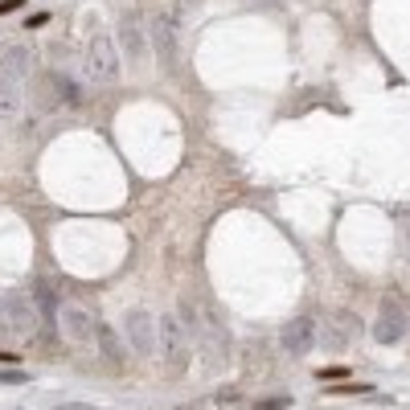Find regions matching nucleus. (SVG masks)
<instances>
[{
  "instance_id": "f3484780",
  "label": "nucleus",
  "mask_w": 410,
  "mask_h": 410,
  "mask_svg": "<svg viewBox=\"0 0 410 410\" xmlns=\"http://www.w3.org/2000/svg\"><path fill=\"white\" fill-rule=\"evenodd\" d=\"M320 377H324V382H336V377H349V369H324Z\"/></svg>"
},
{
  "instance_id": "9d476101",
  "label": "nucleus",
  "mask_w": 410,
  "mask_h": 410,
  "mask_svg": "<svg viewBox=\"0 0 410 410\" xmlns=\"http://www.w3.org/2000/svg\"><path fill=\"white\" fill-rule=\"evenodd\" d=\"M353 316H336L328 324V332H324V349H345L349 345V336H353Z\"/></svg>"
},
{
  "instance_id": "39448f33",
  "label": "nucleus",
  "mask_w": 410,
  "mask_h": 410,
  "mask_svg": "<svg viewBox=\"0 0 410 410\" xmlns=\"http://www.w3.org/2000/svg\"><path fill=\"white\" fill-rule=\"evenodd\" d=\"M58 320H62V332L74 341V345H94L99 341V316H94L87 304H62V312H58Z\"/></svg>"
},
{
  "instance_id": "6e6552de",
  "label": "nucleus",
  "mask_w": 410,
  "mask_h": 410,
  "mask_svg": "<svg viewBox=\"0 0 410 410\" xmlns=\"http://www.w3.org/2000/svg\"><path fill=\"white\" fill-rule=\"evenodd\" d=\"M312 341H316V320L312 316H296L291 324H283V332H279V345H283L287 357H304L312 349Z\"/></svg>"
},
{
  "instance_id": "1a4fd4ad",
  "label": "nucleus",
  "mask_w": 410,
  "mask_h": 410,
  "mask_svg": "<svg viewBox=\"0 0 410 410\" xmlns=\"http://www.w3.org/2000/svg\"><path fill=\"white\" fill-rule=\"evenodd\" d=\"M119 46L128 53V62H144V53H148V33H144L139 17H123V21H119Z\"/></svg>"
},
{
  "instance_id": "9b49d317",
  "label": "nucleus",
  "mask_w": 410,
  "mask_h": 410,
  "mask_svg": "<svg viewBox=\"0 0 410 410\" xmlns=\"http://www.w3.org/2000/svg\"><path fill=\"white\" fill-rule=\"evenodd\" d=\"M21 115V87L12 78H0V119H17Z\"/></svg>"
},
{
  "instance_id": "4468645a",
  "label": "nucleus",
  "mask_w": 410,
  "mask_h": 410,
  "mask_svg": "<svg viewBox=\"0 0 410 410\" xmlns=\"http://www.w3.org/2000/svg\"><path fill=\"white\" fill-rule=\"evenodd\" d=\"M49 91H53V94H62L66 103H78V99H83V94H78V87H74L70 78H62V74H53V78H49Z\"/></svg>"
},
{
  "instance_id": "7ed1b4c3",
  "label": "nucleus",
  "mask_w": 410,
  "mask_h": 410,
  "mask_svg": "<svg viewBox=\"0 0 410 410\" xmlns=\"http://www.w3.org/2000/svg\"><path fill=\"white\" fill-rule=\"evenodd\" d=\"M4 316H8V328H12L17 336H33V332H37V324H42L37 300H33V287L8 291V296H4Z\"/></svg>"
},
{
  "instance_id": "f03ea898",
  "label": "nucleus",
  "mask_w": 410,
  "mask_h": 410,
  "mask_svg": "<svg viewBox=\"0 0 410 410\" xmlns=\"http://www.w3.org/2000/svg\"><path fill=\"white\" fill-rule=\"evenodd\" d=\"M407 328H410L407 304H402L398 296H386L382 308H377V320H373V341H377V345H398V341L407 336Z\"/></svg>"
},
{
  "instance_id": "0eeeda50",
  "label": "nucleus",
  "mask_w": 410,
  "mask_h": 410,
  "mask_svg": "<svg viewBox=\"0 0 410 410\" xmlns=\"http://www.w3.org/2000/svg\"><path fill=\"white\" fill-rule=\"evenodd\" d=\"M152 49H156V62L164 74L177 70V25L169 17H152Z\"/></svg>"
},
{
  "instance_id": "20e7f679",
  "label": "nucleus",
  "mask_w": 410,
  "mask_h": 410,
  "mask_svg": "<svg viewBox=\"0 0 410 410\" xmlns=\"http://www.w3.org/2000/svg\"><path fill=\"white\" fill-rule=\"evenodd\" d=\"M83 66H87V78H91V83H115V74H119V53H115V37H107V33L91 37V46H87V58H83Z\"/></svg>"
},
{
  "instance_id": "f257e3e1",
  "label": "nucleus",
  "mask_w": 410,
  "mask_h": 410,
  "mask_svg": "<svg viewBox=\"0 0 410 410\" xmlns=\"http://www.w3.org/2000/svg\"><path fill=\"white\" fill-rule=\"evenodd\" d=\"M189 349H193V332L181 320V312H164L160 316V357L173 369H181L189 361Z\"/></svg>"
},
{
  "instance_id": "f8f14e48",
  "label": "nucleus",
  "mask_w": 410,
  "mask_h": 410,
  "mask_svg": "<svg viewBox=\"0 0 410 410\" xmlns=\"http://www.w3.org/2000/svg\"><path fill=\"white\" fill-rule=\"evenodd\" d=\"M33 300H37L42 320H49V316H58V312H62V308H58V296H53V287H49L46 279H37V283H33Z\"/></svg>"
},
{
  "instance_id": "a211bd4d",
  "label": "nucleus",
  "mask_w": 410,
  "mask_h": 410,
  "mask_svg": "<svg viewBox=\"0 0 410 410\" xmlns=\"http://www.w3.org/2000/svg\"><path fill=\"white\" fill-rule=\"evenodd\" d=\"M62 410H91V407H62Z\"/></svg>"
},
{
  "instance_id": "ddd939ff",
  "label": "nucleus",
  "mask_w": 410,
  "mask_h": 410,
  "mask_svg": "<svg viewBox=\"0 0 410 410\" xmlns=\"http://www.w3.org/2000/svg\"><path fill=\"white\" fill-rule=\"evenodd\" d=\"M0 66H4L8 74H25V70H29V49L25 46H4L0 49Z\"/></svg>"
},
{
  "instance_id": "2eb2a0df",
  "label": "nucleus",
  "mask_w": 410,
  "mask_h": 410,
  "mask_svg": "<svg viewBox=\"0 0 410 410\" xmlns=\"http://www.w3.org/2000/svg\"><path fill=\"white\" fill-rule=\"evenodd\" d=\"M99 345H103V353H107V357H115V361H119V345H115V332H111L107 324L99 328Z\"/></svg>"
},
{
  "instance_id": "dca6fc26",
  "label": "nucleus",
  "mask_w": 410,
  "mask_h": 410,
  "mask_svg": "<svg viewBox=\"0 0 410 410\" xmlns=\"http://www.w3.org/2000/svg\"><path fill=\"white\" fill-rule=\"evenodd\" d=\"M291 402V398H267V402H259V410H283Z\"/></svg>"
},
{
  "instance_id": "423d86ee",
  "label": "nucleus",
  "mask_w": 410,
  "mask_h": 410,
  "mask_svg": "<svg viewBox=\"0 0 410 410\" xmlns=\"http://www.w3.org/2000/svg\"><path fill=\"white\" fill-rule=\"evenodd\" d=\"M123 324H128V341H132V349H136V353H144V357L160 353V320H152V312L132 308Z\"/></svg>"
}]
</instances>
